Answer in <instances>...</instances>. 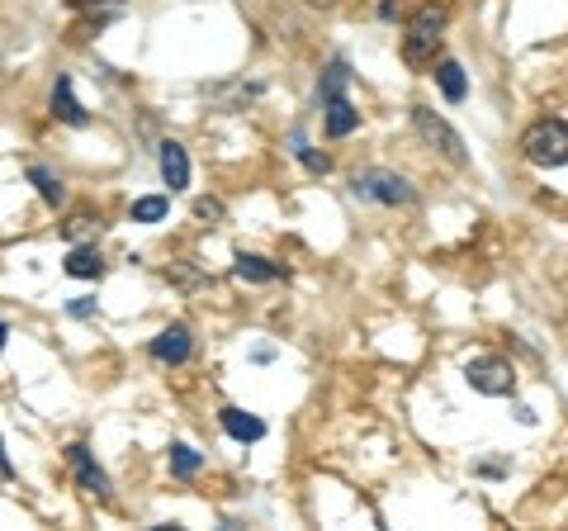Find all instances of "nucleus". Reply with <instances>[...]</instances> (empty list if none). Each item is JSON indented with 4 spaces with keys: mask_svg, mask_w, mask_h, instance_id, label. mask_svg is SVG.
<instances>
[{
    "mask_svg": "<svg viewBox=\"0 0 568 531\" xmlns=\"http://www.w3.org/2000/svg\"><path fill=\"white\" fill-rule=\"evenodd\" d=\"M521 152H526L531 166H545V171L568 166V124L564 119H540V124H531L526 138H521Z\"/></svg>",
    "mask_w": 568,
    "mask_h": 531,
    "instance_id": "f257e3e1",
    "label": "nucleus"
},
{
    "mask_svg": "<svg viewBox=\"0 0 568 531\" xmlns=\"http://www.w3.org/2000/svg\"><path fill=\"white\" fill-rule=\"evenodd\" d=\"M445 19H450L445 5H422V15L412 19V34H408V43H403L408 67H431V62H436V43H441Z\"/></svg>",
    "mask_w": 568,
    "mask_h": 531,
    "instance_id": "f03ea898",
    "label": "nucleus"
},
{
    "mask_svg": "<svg viewBox=\"0 0 568 531\" xmlns=\"http://www.w3.org/2000/svg\"><path fill=\"white\" fill-rule=\"evenodd\" d=\"M464 380L474 394H488V399H512L516 394V366L502 356H474L464 366Z\"/></svg>",
    "mask_w": 568,
    "mask_h": 531,
    "instance_id": "7ed1b4c3",
    "label": "nucleus"
},
{
    "mask_svg": "<svg viewBox=\"0 0 568 531\" xmlns=\"http://www.w3.org/2000/svg\"><path fill=\"white\" fill-rule=\"evenodd\" d=\"M351 190L360 195V200H374V204H417V190H412L398 171H379V166L355 171Z\"/></svg>",
    "mask_w": 568,
    "mask_h": 531,
    "instance_id": "20e7f679",
    "label": "nucleus"
},
{
    "mask_svg": "<svg viewBox=\"0 0 568 531\" xmlns=\"http://www.w3.org/2000/svg\"><path fill=\"white\" fill-rule=\"evenodd\" d=\"M412 124H417V133H422L426 143L436 147V152H441L450 166H464V162H469V152H464V138L450 129V124H445L436 110H426V105H412Z\"/></svg>",
    "mask_w": 568,
    "mask_h": 531,
    "instance_id": "39448f33",
    "label": "nucleus"
},
{
    "mask_svg": "<svg viewBox=\"0 0 568 531\" xmlns=\"http://www.w3.org/2000/svg\"><path fill=\"white\" fill-rule=\"evenodd\" d=\"M190 328L185 323H171V328H161L157 337H152V361H161V366H180V361H190Z\"/></svg>",
    "mask_w": 568,
    "mask_h": 531,
    "instance_id": "423d86ee",
    "label": "nucleus"
},
{
    "mask_svg": "<svg viewBox=\"0 0 568 531\" xmlns=\"http://www.w3.org/2000/svg\"><path fill=\"white\" fill-rule=\"evenodd\" d=\"M67 460H71V470H76V484H81L90 498H109V475L95 465V460H90L86 446H71Z\"/></svg>",
    "mask_w": 568,
    "mask_h": 531,
    "instance_id": "0eeeda50",
    "label": "nucleus"
},
{
    "mask_svg": "<svg viewBox=\"0 0 568 531\" xmlns=\"http://www.w3.org/2000/svg\"><path fill=\"white\" fill-rule=\"evenodd\" d=\"M218 422H223V432H228L232 441H242V446H247V441L266 437V422L256 418V413H247V408H223V413H218Z\"/></svg>",
    "mask_w": 568,
    "mask_h": 531,
    "instance_id": "6e6552de",
    "label": "nucleus"
},
{
    "mask_svg": "<svg viewBox=\"0 0 568 531\" xmlns=\"http://www.w3.org/2000/svg\"><path fill=\"white\" fill-rule=\"evenodd\" d=\"M157 166H161V181L171 185V190H185V185H190V157H185L180 143H161Z\"/></svg>",
    "mask_w": 568,
    "mask_h": 531,
    "instance_id": "1a4fd4ad",
    "label": "nucleus"
},
{
    "mask_svg": "<svg viewBox=\"0 0 568 531\" xmlns=\"http://www.w3.org/2000/svg\"><path fill=\"white\" fill-rule=\"evenodd\" d=\"M53 114L62 119V124H71V129H86V124H90V114L81 110V100L71 95V76H57V86H53Z\"/></svg>",
    "mask_w": 568,
    "mask_h": 531,
    "instance_id": "9d476101",
    "label": "nucleus"
},
{
    "mask_svg": "<svg viewBox=\"0 0 568 531\" xmlns=\"http://www.w3.org/2000/svg\"><path fill=\"white\" fill-rule=\"evenodd\" d=\"M431 76H436V86H441V95L450 100V105H460L464 95H469V81H464V67L460 62H431Z\"/></svg>",
    "mask_w": 568,
    "mask_h": 531,
    "instance_id": "9b49d317",
    "label": "nucleus"
},
{
    "mask_svg": "<svg viewBox=\"0 0 568 531\" xmlns=\"http://www.w3.org/2000/svg\"><path fill=\"white\" fill-rule=\"evenodd\" d=\"M360 129V110H355L346 95L327 100V138H346V133Z\"/></svg>",
    "mask_w": 568,
    "mask_h": 531,
    "instance_id": "f8f14e48",
    "label": "nucleus"
},
{
    "mask_svg": "<svg viewBox=\"0 0 568 531\" xmlns=\"http://www.w3.org/2000/svg\"><path fill=\"white\" fill-rule=\"evenodd\" d=\"M67 275H76V280H100V275H105V257H100L95 247H71Z\"/></svg>",
    "mask_w": 568,
    "mask_h": 531,
    "instance_id": "ddd939ff",
    "label": "nucleus"
},
{
    "mask_svg": "<svg viewBox=\"0 0 568 531\" xmlns=\"http://www.w3.org/2000/svg\"><path fill=\"white\" fill-rule=\"evenodd\" d=\"M232 275L237 280H247V285H270V280H280V266H270L266 257H237V266H232Z\"/></svg>",
    "mask_w": 568,
    "mask_h": 531,
    "instance_id": "4468645a",
    "label": "nucleus"
},
{
    "mask_svg": "<svg viewBox=\"0 0 568 531\" xmlns=\"http://www.w3.org/2000/svg\"><path fill=\"white\" fill-rule=\"evenodd\" d=\"M346 86H351V67H346V57H337L327 72H322L318 81V100L327 105V100H337V95H346Z\"/></svg>",
    "mask_w": 568,
    "mask_h": 531,
    "instance_id": "2eb2a0df",
    "label": "nucleus"
},
{
    "mask_svg": "<svg viewBox=\"0 0 568 531\" xmlns=\"http://www.w3.org/2000/svg\"><path fill=\"white\" fill-rule=\"evenodd\" d=\"M29 181L38 185V195H43V204H53V209H57L62 200H67V190H62V181H57V176L48 171V166H29Z\"/></svg>",
    "mask_w": 568,
    "mask_h": 531,
    "instance_id": "dca6fc26",
    "label": "nucleus"
},
{
    "mask_svg": "<svg viewBox=\"0 0 568 531\" xmlns=\"http://www.w3.org/2000/svg\"><path fill=\"white\" fill-rule=\"evenodd\" d=\"M199 465H204V456H199L195 446H171V475L176 479H195Z\"/></svg>",
    "mask_w": 568,
    "mask_h": 531,
    "instance_id": "f3484780",
    "label": "nucleus"
},
{
    "mask_svg": "<svg viewBox=\"0 0 568 531\" xmlns=\"http://www.w3.org/2000/svg\"><path fill=\"white\" fill-rule=\"evenodd\" d=\"M171 214V200L166 195H147V200L133 204V223H161Z\"/></svg>",
    "mask_w": 568,
    "mask_h": 531,
    "instance_id": "a211bd4d",
    "label": "nucleus"
},
{
    "mask_svg": "<svg viewBox=\"0 0 568 531\" xmlns=\"http://www.w3.org/2000/svg\"><path fill=\"white\" fill-rule=\"evenodd\" d=\"M294 152H299V162L308 166V171H313V176H327V171H332V162H327V157H322V152H313V147L303 143V138H294Z\"/></svg>",
    "mask_w": 568,
    "mask_h": 531,
    "instance_id": "6ab92c4d",
    "label": "nucleus"
},
{
    "mask_svg": "<svg viewBox=\"0 0 568 531\" xmlns=\"http://www.w3.org/2000/svg\"><path fill=\"white\" fill-rule=\"evenodd\" d=\"M95 228H100V223H90L86 214H81V219H71V223H67V238H71V242H81V238H90Z\"/></svg>",
    "mask_w": 568,
    "mask_h": 531,
    "instance_id": "aec40b11",
    "label": "nucleus"
},
{
    "mask_svg": "<svg viewBox=\"0 0 568 531\" xmlns=\"http://www.w3.org/2000/svg\"><path fill=\"white\" fill-rule=\"evenodd\" d=\"M67 313H71V318H90V313H95V299L81 294V299H71V304H67Z\"/></svg>",
    "mask_w": 568,
    "mask_h": 531,
    "instance_id": "412c9836",
    "label": "nucleus"
},
{
    "mask_svg": "<svg viewBox=\"0 0 568 531\" xmlns=\"http://www.w3.org/2000/svg\"><path fill=\"white\" fill-rule=\"evenodd\" d=\"M195 214H199V219H223V204H218V200H199Z\"/></svg>",
    "mask_w": 568,
    "mask_h": 531,
    "instance_id": "4be33fe9",
    "label": "nucleus"
},
{
    "mask_svg": "<svg viewBox=\"0 0 568 531\" xmlns=\"http://www.w3.org/2000/svg\"><path fill=\"white\" fill-rule=\"evenodd\" d=\"M516 422H526V427H535V408H526V403H516Z\"/></svg>",
    "mask_w": 568,
    "mask_h": 531,
    "instance_id": "5701e85b",
    "label": "nucleus"
},
{
    "mask_svg": "<svg viewBox=\"0 0 568 531\" xmlns=\"http://www.w3.org/2000/svg\"><path fill=\"white\" fill-rule=\"evenodd\" d=\"M0 475H5V479L15 475V465H10V456H5V446H0Z\"/></svg>",
    "mask_w": 568,
    "mask_h": 531,
    "instance_id": "b1692460",
    "label": "nucleus"
},
{
    "mask_svg": "<svg viewBox=\"0 0 568 531\" xmlns=\"http://www.w3.org/2000/svg\"><path fill=\"white\" fill-rule=\"evenodd\" d=\"M379 15L393 19V15H398V5H393V0H379Z\"/></svg>",
    "mask_w": 568,
    "mask_h": 531,
    "instance_id": "393cba45",
    "label": "nucleus"
},
{
    "mask_svg": "<svg viewBox=\"0 0 568 531\" xmlns=\"http://www.w3.org/2000/svg\"><path fill=\"white\" fill-rule=\"evenodd\" d=\"M5 342H10V328H5V323H0V351H5Z\"/></svg>",
    "mask_w": 568,
    "mask_h": 531,
    "instance_id": "a878e982",
    "label": "nucleus"
}]
</instances>
